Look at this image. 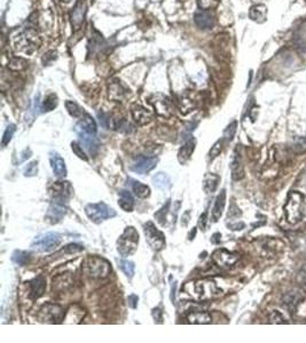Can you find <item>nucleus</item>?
I'll list each match as a JSON object with an SVG mask.
<instances>
[{"label": "nucleus", "mask_w": 306, "mask_h": 343, "mask_svg": "<svg viewBox=\"0 0 306 343\" xmlns=\"http://www.w3.org/2000/svg\"><path fill=\"white\" fill-rule=\"evenodd\" d=\"M131 114H132L133 120L140 126L149 124L153 120V114L148 109L138 103L131 107Z\"/></svg>", "instance_id": "obj_15"}, {"label": "nucleus", "mask_w": 306, "mask_h": 343, "mask_svg": "<svg viewBox=\"0 0 306 343\" xmlns=\"http://www.w3.org/2000/svg\"><path fill=\"white\" fill-rule=\"evenodd\" d=\"M303 300H304V294L302 291H290L284 296V305L289 311L295 312Z\"/></svg>", "instance_id": "obj_19"}, {"label": "nucleus", "mask_w": 306, "mask_h": 343, "mask_svg": "<svg viewBox=\"0 0 306 343\" xmlns=\"http://www.w3.org/2000/svg\"><path fill=\"white\" fill-rule=\"evenodd\" d=\"M65 108H67L69 114H70V116L74 117V118H81L85 114L84 109H82L80 105H78L74 101L65 102Z\"/></svg>", "instance_id": "obj_36"}, {"label": "nucleus", "mask_w": 306, "mask_h": 343, "mask_svg": "<svg viewBox=\"0 0 306 343\" xmlns=\"http://www.w3.org/2000/svg\"><path fill=\"white\" fill-rule=\"evenodd\" d=\"M118 205L125 212H132L134 207V199L129 191L123 190L120 192V199H118Z\"/></svg>", "instance_id": "obj_29"}, {"label": "nucleus", "mask_w": 306, "mask_h": 343, "mask_svg": "<svg viewBox=\"0 0 306 343\" xmlns=\"http://www.w3.org/2000/svg\"><path fill=\"white\" fill-rule=\"evenodd\" d=\"M29 67V62L25 58L21 57V56H16L13 57L11 61L8 62V69L12 71H23Z\"/></svg>", "instance_id": "obj_32"}, {"label": "nucleus", "mask_w": 306, "mask_h": 343, "mask_svg": "<svg viewBox=\"0 0 306 343\" xmlns=\"http://www.w3.org/2000/svg\"><path fill=\"white\" fill-rule=\"evenodd\" d=\"M143 232L146 236V240L151 248L156 252L162 250L165 247V237L163 232L160 231L153 222H147L143 224Z\"/></svg>", "instance_id": "obj_8"}, {"label": "nucleus", "mask_w": 306, "mask_h": 343, "mask_svg": "<svg viewBox=\"0 0 306 343\" xmlns=\"http://www.w3.org/2000/svg\"><path fill=\"white\" fill-rule=\"evenodd\" d=\"M106 46L107 42L103 39V37H102L99 32L95 31V36H92V38L90 39V44H88L90 54H100V53L103 52V49L106 48Z\"/></svg>", "instance_id": "obj_24"}, {"label": "nucleus", "mask_w": 306, "mask_h": 343, "mask_svg": "<svg viewBox=\"0 0 306 343\" xmlns=\"http://www.w3.org/2000/svg\"><path fill=\"white\" fill-rule=\"evenodd\" d=\"M83 249H84V247L81 246V245H78V244H69V245H67L63 248V252L72 254V253L81 252V250H83Z\"/></svg>", "instance_id": "obj_49"}, {"label": "nucleus", "mask_w": 306, "mask_h": 343, "mask_svg": "<svg viewBox=\"0 0 306 343\" xmlns=\"http://www.w3.org/2000/svg\"><path fill=\"white\" fill-rule=\"evenodd\" d=\"M239 215H241V212H240V210H239V207L235 205V204H233V205L231 206V210H229V212H228V217H235V216H239Z\"/></svg>", "instance_id": "obj_51"}, {"label": "nucleus", "mask_w": 306, "mask_h": 343, "mask_svg": "<svg viewBox=\"0 0 306 343\" xmlns=\"http://www.w3.org/2000/svg\"><path fill=\"white\" fill-rule=\"evenodd\" d=\"M83 272L93 279H104L110 275L111 266L106 259L100 256H88L82 265Z\"/></svg>", "instance_id": "obj_2"}, {"label": "nucleus", "mask_w": 306, "mask_h": 343, "mask_svg": "<svg viewBox=\"0 0 306 343\" xmlns=\"http://www.w3.org/2000/svg\"><path fill=\"white\" fill-rule=\"evenodd\" d=\"M64 317V309L58 305H42L41 309V318L46 323H51V324H59L63 321Z\"/></svg>", "instance_id": "obj_11"}, {"label": "nucleus", "mask_w": 306, "mask_h": 343, "mask_svg": "<svg viewBox=\"0 0 306 343\" xmlns=\"http://www.w3.org/2000/svg\"><path fill=\"white\" fill-rule=\"evenodd\" d=\"M249 18L257 23H263L267 18V8L265 5H253L249 9Z\"/></svg>", "instance_id": "obj_25"}, {"label": "nucleus", "mask_w": 306, "mask_h": 343, "mask_svg": "<svg viewBox=\"0 0 306 343\" xmlns=\"http://www.w3.org/2000/svg\"><path fill=\"white\" fill-rule=\"evenodd\" d=\"M231 172H232V179L234 181L242 180L245 177V170H243V165L241 158L239 157L238 153L234 154L233 160L231 163Z\"/></svg>", "instance_id": "obj_28"}, {"label": "nucleus", "mask_w": 306, "mask_h": 343, "mask_svg": "<svg viewBox=\"0 0 306 343\" xmlns=\"http://www.w3.org/2000/svg\"><path fill=\"white\" fill-rule=\"evenodd\" d=\"M138 301H139V298H138L137 295H130L129 298H127V303H129V306H131L132 309H136L138 306Z\"/></svg>", "instance_id": "obj_50"}, {"label": "nucleus", "mask_w": 306, "mask_h": 343, "mask_svg": "<svg viewBox=\"0 0 306 343\" xmlns=\"http://www.w3.org/2000/svg\"><path fill=\"white\" fill-rule=\"evenodd\" d=\"M206 216H208V214L205 213H203L202 215L200 216V220H199V227L201 228V230H204L205 229V224H206Z\"/></svg>", "instance_id": "obj_52"}, {"label": "nucleus", "mask_w": 306, "mask_h": 343, "mask_svg": "<svg viewBox=\"0 0 306 343\" xmlns=\"http://www.w3.org/2000/svg\"><path fill=\"white\" fill-rule=\"evenodd\" d=\"M67 200L68 198L61 196H54L52 200L51 205H49L47 215L46 219L49 221V223L54 224L60 222L62 217L67 213Z\"/></svg>", "instance_id": "obj_9"}, {"label": "nucleus", "mask_w": 306, "mask_h": 343, "mask_svg": "<svg viewBox=\"0 0 306 343\" xmlns=\"http://www.w3.org/2000/svg\"><path fill=\"white\" fill-rule=\"evenodd\" d=\"M132 190L136 193V196L139 198H148L150 196L149 187L139 182V181H134V183L132 184Z\"/></svg>", "instance_id": "obj_34"}, {"label": "nucleus", "mask_w": 306, "mask_h": 343, "mask_svg": "<svg viewBox=\"0 0 306 343\" xmlns=\"http://www.w3.org/2000/svg\"><path fill=\"white\" fill-rule=\"evenodd\" d=\"M118 265H120V268L125 275L129 277V278H132L134 276V270H136V266H134L132 261H129V260H121V261H118Z\"/></svg>", "instance_id": "obj_38"}, {"label": "nucleus", "mask_w": 306, "mask_h": 343, "mask_svg": "<svg viewBox=\"0 0 306 343\" xmlns=\"http://www.w3.org/2000/svg\"><path fill=\"white\" fill-rule=\"evenodd\" d=\"M153 182L157 188L162 190H167L171 187V180L165 173H157L153 177Z\"/></svg>", "instance_id": "obj_33"}, {"label": "nucleus", "mask_w": 306, "mask_h": 343, "mask_svg": "<svg viewBox=\"0 0 306 343\" xmlns=\"http://www.w3.org/2000/svg\"><path fill=\"white\" fill-rule=\"evenodd\" d=\"M240 260L239 253L229 252L225 248H219L212 253V261L222 269H229Z\"/></svg>", "instance_id": "obj_10"}, {"label": "nucleus", "mask_w": 306, "mask_h": 343, "mask_svg": "<svg viewBox=\"0 0 306 343\" xmlns=\"http://www.w3.org/2000/svg\"><path fill=\"white\" fill-rule=\"evenodd\" d=\"M268 323L269 324H287V321L282 316L281 312L279 311H272L268 315Z\"/></svg>", "instance_id": "obj_44"}, {"label": "nucleus", "mask_w": 306, "mask_h": 343, "mask_svg": "<svg viewBox=\"0 0 306 343\" xmlns=\"http://www.w3.org/2000/svg\"><path fill=\"white\" fill-rule=\"evenodd\" d=\"M303 206H304V194L298 191L289 192L287 202L285 204V215L287 222L290 224H296L303 217Z\"/></svg>", "instance_id": "obj_3"}, {"label": "nucleus", "mask_w": 306, "mask_h": 343, "mask_svg": "<svg viewBox=\"0 0 306 343\" xmlns=\"http://www.w3.org/2000/svg\"><path fill=\"white\" fill-rule=\"evenodd\" d=\"M200 11H211L218 7L220 0H196Z\"/></svg>", "instance_id": "obj_39"}, {"label": "nucleus", "mask_w": 306, "mask_h": 343, "mask_svg": "<svg viewBox=\"0 0 306 343\" xmlns=\"http://www.w3.org/2000/svg\"><path fill=\"white\" fill-rule=\"evenodd\" d=\"M187 321L189 324H209L211 323V316L206 311H193L187 316Z\"/></svg>", "instance_id": "obj_27"}, {"label": "nucleus", "mask_w": 306, "mask_h": 343, "mask_svg": "<svg viewBox=\"0 0 306 343\" xmlns=\"http://www.w3.org/2000/svg\"><path fill=\"white\" fill-rule=\"evenodd\" d=\"M225 204H226V191L222 190L220 193L217 196L215 205H213L212 209V220L217 222L220 217L223 215V210L225 209Z\"/></svg>", "instance_id": "obj_26"}, {"label": "nucleus", "mask_w": 306, "mask_h": 343, "mask_svg": "<svg viewBox=\"0 0 306 343\" xmlns=\"http://www.w3.org/2000/svg\"><path fill=\"white\" fill-rule=\"evenodd\" d=\"M85 213L88 219L94 223H101L102 221L111 219L116 216V212L114 209H111L104 203L97 204H88L85 207Z\"/></svg>", "instance_id": "obj_6"}, {"label": "nucleus", "mask_w": 306, "mask_h": 343, "mask_svg": "<svg viewBox=\"0 0 306 343\" xmlns=\"http://www.w3.org/2000/svg\"><path fill=\"white\" fill-rule=\"evenodd\" d=\"M127 92L129 90L125 87L120 79H115L108 86V96L113 101H122L127 95Z\"/></svg>", "instance_id": "obj_18"}, {"label": "nucleus", "mask_w": 306, "mask_h": 343, "mask_svg": "<svg viewBox=\"0 0 306 343\" xmlns=\"http://www.w3.org/2000/svg\"><path fill=\"white\" fill-rule=\"evenodd\" d=\"M194 22L202 30H211L215 26L216 19L210 11H199L194 15Z\"/></svg>", "instance_id": "obj_16"}, {"label": "nucleus", "mask_w": 306, "mask_h": 343, "mask_svg": "<svg viewBox=\"0 0 306 343\" xmlns=\"http://www.w3.org/2000/svg\"><path fill=\"white\" fill-rule=\"evenodd\" d=\"M170 204H171V200H167L165 205H164L162 209H161L160 210H157V212L155 213V217H156L157 222H159L160 224H162V226H164V224L166 223V214H167V212H169Z\"/></svg>", "instance_id": "obj_40"}, {"label": "nucleus", "mask_w": 306, "mask_h": 343, "mask_svg": "<svg viewBox=\"0 0 306 343\" xmlns=\"http://www.w3.org/2000/svg\"><path fill=\"white\" fill-rule=\"evenodd\" d=\"M87 13V0H77L70 13L71 24L75 30H78L85 21Z\"/></svg>", "instance_id": "obj_13"}, {"label": "nucleus", "mask_w": 306, "mask_h": 343, "mask_svg": "<svg viewBox=\"0 0 306 343\" xmlns=\"http://www.w3.org/2000/svg\"><path fill=\"white\" fill-rule=\"evenodd\" d=\"M62 1H65V2H69V1H70V0H62Z\"/></svg>", "instance_id": "obj_55"}, {"label": "nucleus", "mask_w": 306, "mask_h": 343, "mask_svg": "<svg viewBox=\"0 0 306 343\" xmlns=\"http://www.w3.org/2000/svg\"><path fill=\"white\" fill-rule=\"evenodd\" d=\"M71 149L74 151V153L77 156L78 158H81V159H83L84 161H87L88 158L86 154H85L83 147H81L80 143H77V142H72L71 143Z\"/></svg>", "instance_id": "obj_45"}, {"label": "nucleus", "mask_w": 306, "mask_h": 343, "mask_svg": "<svg viewBox=\"0 0 306 343\" xmlns=\"http://www.w3.org/2000/svg\"><path fill=\"white\" fill-rule=\"evenodd\" d=\"M294 152L297 154H302L306 152V137H297L292 146Z\"/></svg>", "instance_id": "obj_42"}, {"label": "nucleus", "mask_w": 306, "mask_h": 343, "mask_svg": "<svg viewBox=\"0 0 306 343\" xmlns=\"http://www.w3.org/2000/svg\"><path fill=\"white\" fill-rule=\"evenodd\" d=\"M39 45H41V39L34 28H27L14 39L15 51L25 53V54H32L39 48Z\"/></svg>", "instance_id": "obj_4"}, {"label": "nucleus", "mask_w": 306, "mask_h": 343, "mask_svg": "<svg viewBox=\"0 0 306 343\" xmlns=\"http://www.w3.org/2000/svg\"><path fill=\"white\" fill-rule=\"evenodd\" d=\"M15 131H16V126L14 124L8 125V126L6 127L5 133H4V135H2V141H1L2 147H6L9 143V142H11L13 135H14V133H15Z\"/></svg>", "instance_id": "obj_41"}, {"label": "nucleus", "mask_w": 306, "mask_h": 343, "mask_svg": "<svg viewBox=\"0 0 306 343\" xmlns=\"http://www.w3.org/2000/svg\"><path fill=\"white\" fill-rule=\"evenodd\" d=\"M236 130H238V123H236V121H233L232 124H229L228 126H227L225 132H224V140L227 142H231L233 138H234Z\"/></svg>", "instance_id": "obj_43"}, {"label": "nucleus", "mask_w": 306, "mask_h": 343, "mask_svg": "<svg viewBox=\"0 0 306 343\" xmlns=\"http://www.w3.org/2000/svg\"><path fill=\"white\" fill-rule=\"evenodd\" d=\"M245 227V224L242 223V222L236 223V224H231V226H229V228H231L232 230H242Z\"/></svg>", "instance_id": "obj_53"}, {"label": "nucleus", "mask_w": 306, "mask_h": 343, "mask_svg": "<svg viewBox=\"0 0 306 343\" xmlns=\"http://www.w3.org/2000/svg\"><path fill=\"white\" fill-rule=\"evenodd\" d=\"M59 101H58V96L57 94H49L47 96L45 97L44 102H42V110L44 111H52L54 110L55 108L58 107Z\"/></svg>", "instance_id": "obj_37"}, {"label": "nucleus", "mask_w": 306, "mask_h": 343, "mask_svg": "<svg viewBox=\"0 0 306 343\" xmlns=\"http://www.w3.org/2000/svg\"><path fill=\"white\" fill-rule=\"evenodd\" d=\"M38 173V163L37 161H32L25 167L24 170V175L25 176H35L37 175Z\"/></svg>", "instance_id": "obj_48"}, {"label": "nucleus", "mask_w": 306, "mask_h": 343, "mask_svg": "<svg viewBox=\"0 0 306 343\" xmlns=\"http://www.w3.org/2000/svg\"><path fill=\"white\" fill-rule=\"evenodd\" d=\"M222 150H223V140H219V141H217L215 144H213L211 150H210V152H209L210 159L212 160V159H215L216 157H218L220 152H222Z\"/></svg>", "instance_id": "obj_46"}, {"label": "nucleus", "mask_w": 306, "mask_h": 343, "mask_svg": "<svg viewBox=\"0 0 306 343\" xmlns=\"http://www.w3.org/2000/svg\"><path fill=\"white\" fill-rule=\"evenodd\" d=\"M58 58V52L57 51H49L47 53H45L44 56H42V63L45 65L52 64L53 62Z\"/></svg>", "instance_id": "obj_47"}, {"label": "nucleus", "mask_w": 306, "mask_h": 343, "mask_svg": "<svg viewBox=\"0 0 306 343\" xmlns=\"http://www.w3.org/2000/svg\"><path fill=\"white\" fill-rule=\"evenodd\" d=\"M61 240V236L58 232L41 233L34 239L31 247L38 252H51L60 245Z\"/></svg>", "instance_id": "obj_7"}, {"label": "nucleus", "mask_w": 306, "mask_h": 343, "mask_svg": "<svg viewBox=\"0 0 306 343\" xmlns=\"http://www.w3.org/2000/svg\"><path fill=\"white\" fill-rule=\"evenodd\" d=\"M76 127H77V132H84V133L87 134L97 133V124H95V120L92 118L91 114H85L82 117V119Z\"/></svg>", "instance_id": "obj_23"}, {"label": "nucleus", "mask_w": 306, "mask_h": 343, "mask_svg": "<svg viewBox=\"0 0 306 343\" xmlns=\"http://www.w3.org/2000/svg\"><path fill=\"white\" fill-rule=\"evenodd\" d=\"M49 163H51L54 175L57 176L58 179H62V177L67 175V167H65L64 159L58 152L52 151V152L49 153Z\"/></svg>", "instance_id": "obj_17"}, {"label": "nucleus", "mask_w": 306, "mask_h": 343, "mask_svg": "<svg viewBox=\"0 0 306 343\" xmlns=\"http://www.w3.org/2000/svg\"><path fill=\"white\" fill-rule=\"evenodd\" d=\"M189 296L196 301H210L223 295V291L211 279H200L187 283L183 287Z\"/></svg>", "instance_id": "obj_1"}, {"label": "nucleus", "mask_w": 306, "mask_h": 343, "mask_svg": "<svg viewBox=\"0 0 306 343\" xmlns=\"http://www.w3.org/2000/svg\"><path fill=\"white\" fill-rule=\"evenodd\" d=\"M149 102L150 104H153V107L159 116L163 118H169L172 116V107H171V103L167 97L163 96L161 94L153 95L149 98Z\"/></svg>", "instance_id": "obj_14"}, {"label": "nucleus", "mask_w": 306, "mask_h": 343, "mask_svg": "<svg viewBox=\"0 0 306 343\" xmlns=\"http://www.w3.org/2000/svg\"><path fill=\"white\" fill-rule=\"evenodd\" d=\"M30 286V296L34 299H39L44 295L46 289V279L42 276L36 277L29 283Z\"/></svg>", "instance_id": "obj_21"}, {"label": "nucleus", "mask_w": 306, "mask_h": 343, "mask_svg": "<svg viewBox=\"0 0 306 343\" xmlns=\"http://www.w3.org/2000/svg\"><path fill=\"white\" fill-rule=\"evenodd\" d=\"M139 245V233L133 227H127L117 240V250L122 256L132 255Z\"/></svg>", "instance_id": "obj_5"}, {"label": "nucleus", "mask_w": 306, "mask_h": 343, "mask_svg": "<svg viewBox=\"0 0 306 343\" xmlns=\"http://www.w3.org/2000/svg\"><path fill=\"white\" fill-rule=\"evenodd\" d=\"M77 133L80 135L82 146L91 154H97L100 143H99L98 138L94 136V134H87L84 133V132H77Z\"/></svg>", "instance_id": "obj_20"}, {"label": "nucleus", "mask_w": 306, "mask_h": 343, "mask_svg": "<svg viewBox=\"0 0 306 343\" xmlns=\"http://www.w3.org/2000/svg\"><path fill=\"white\" fill-rule=\"evenodd\" d=\"M195 138H190V140L187 141L186 143L180 148L179 152H178V160H179L180 164H186L187 161L190 159L194 150H195Z\"/></svg>", "instance_id": "obj_22"}, {"label": "nucleus", "mask_w": 306, "mask_h": 343, "mask_svg": "<svg viewBox=\"0 0 306 343\" xmlns=\"http://www.w3.org/2000/svg\"><path fill=\"white\" fill-rule=\"evenodd\" d=\"M219 181L220 177L217 174H206L205 177H204V189H205L206 192H215Z\"/></svg>", "instance_id": "obj_31"}, {"label": "nucleus", "mask_w": 306, "mask_h": 343, "mask_svg": "<svg viewBox=\"0 0 306 343\" xmlns=\"http://www.w3.org/2000/svg\"><path fill=\"white\" fill-rule=\"evenodd\" d=\"M30 260V253L25 250H15L12 255V261L19 266H25Z\"/></svg>", "instance_id": "obj_35"}, {"label": "nucleus", "mask_w": 306, "mask_h": 343, "mask_svg": "<svg viewBox=\"0 0 306 343\" xmlns=\"http://www.w3.org/2000/svg\"><path fill=\"white\" fill-rule=\"evenodd\" d=\"M72 284V279L70 273H65V275H61L57 277L53 280V288L57 291H63L67 287H69Z\"/></svg>", "instance_id": "obj_30"}, {"label": "nucleus", "mask_w": 306, "mask_h": 343, "mask_svg": "<svg viewBox=\"0 0 306 343\" xmlns=\"http://www.w3.org/2000/svg\"><path fill=\"white\" fill-rule=\"evenodd\" d=\"M157 161H159V159L155 157L138 156L130 166V170L134 172V173L143 175V174L149 173L150 171H153L156 167Z\"/></svg>", "instance_id": "obj_12"}, {"label": "nucleus", "mask_w": 306, "mask_h": 343, "mask_svg": "<svg viewBox=\"0 0 306 343\" xmlns=\"http://www.w3.org/2000/svg\"><path fill=\"white\" fill-rule=\"evenodd\" d=\"M220 235V233H215V235H213V238H217V237H218ZM212 243H219V239H212Z\"/></svg>", "instance_id": "obj_54"}]
</instances>
